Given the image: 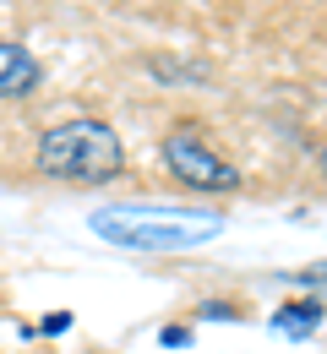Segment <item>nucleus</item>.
<instances>
[{"mask_svg": "<svg viewBox=\"0 0 327 354\" xmlns=\"http://www.w3.org/2000/svg\"><path fill=\"white\" fill-rule=\"evenodd\" d=\"M158 338H164V344H169V349H180V344H191V333H186V327H164V333H158Z\"/></svg>", "mask_w": 327, "mask_h": 354, "instance_id": "obj_8", "label": "nucleus"}, {"mask_svg": "<svg viewBox=\"0 0 327 354\" xmlns=\"http://www.w3.org/2000/svg\"><path fill=\"white\" fill-rule=\"evenodd\" d=\"M39 88V60L22 44H0V98H28Z\"/></svg>", "mask_w": 327, "mask_h": 354, "instance_id": "obj_4", "label": "nucleus"}, {"mask_svg": "<svg viewBox=\"0 0 327 354\" xmlns=\"http://www.w3.org/2000/svg\"><path fill=\"white\" fill-rule=\"evenodd\" d=\"M164 164H169V175L191 185V191H202V196H218V191H234L240 185V169H234L230 158H218L196 126H175V131L164 136Z\"/></svg>", "mask_w": 327, "mask_h": 354, "instance_id": "obj_3", "label": "nucleus"}, {"mask_svg": "<svg viewBox=\"0 0 327 354\" xmlns=\"http://www.w3.org/2000/svg\"><path fill=\"white\" fill-rule=\"evenodd\" d=\"M39 169L49 180H77V185H104L126 169V147L115 126H104L93 115L82 120H60L39 136Z\"/></svg>", "mask_w": 327, "mask_h": 354, "instance_id": "obj_2", "label": "nucleus"}, {"mask_svg": "<svg viewBox=\"0 0 327 354\" xmlns=\"http://www.w3.org/2000/svg\"><path fill=\"white\" fill-rule=\"evenodd\" d=\"M66 327H71V310H55V316H44L39 333H66Z\"/></svg>", "mask_w": 327, "mask_h": 354, "instance_id": "obj_7", "label": "nucleus"}, {"mask_svg": "<svg viewBox=\"0 0 327 354\" xmlns=\"http://www.w3.org/2000/svg\"><path fill=\"white\" fill-rule=\"evenodd\" d=\"M322 316H327L322 300H295V306H283L279 316H273V333H283V338H306V333L322 327Z\"/></svg>", "mask_w": 327, "mask_h": 354, "instance_id": "obj_5", "label": "nucleus"}, {"mask_svg": "<svg viewBox=\"0 0 327 354\" xmlns=\"http://www.w3.org/2000/svg\"><path fill=\"white\" fill-rule=\"evenodd\" d=\"M202 316H213V322H234L240 310H234V306H224V300H207V306H202Z\"/></svg>", "mask_w": 327, "mask_h": 354, "instance_id": "obj_6", "label": "nucleus"}, {"mask_svg": "<svg viewBox=\"0 0 327 354\" xmlns=\"http://www.w3.org/2000/svg\"><path fill=\"white\" fill-rule=\"evenodd\" d=\"M322 169H327V147H322Z\"/></svg>", "mask_w": 327, "mask_h": 354, "instance_id": "obj_9", "label": "nucleus"}, {"mask_svg": "<svg viewBox=\"0 0 327 354\" xmlns=\"http://www.w3.org/2000/svg\"><path fill=\"white\" fill-rule=\"evenodd\" d=\"M93 234L126 251H191L218 240L224 218L196 207H169V202H115L93 213Z\"/></svg>", "mask_w": 327, "mask_h": 354, "instance_id": "obj_1", "label": "nucleus"}]
</instances>
